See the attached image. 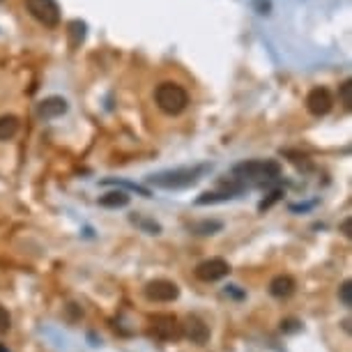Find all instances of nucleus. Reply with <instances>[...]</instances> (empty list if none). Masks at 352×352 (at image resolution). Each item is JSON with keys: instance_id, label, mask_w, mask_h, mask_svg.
<instances>
[{"instance_id": "nucleus-1", "label": "nucleus", "mask_w": 352, "mask_h": 352, "mask_svg": "<svg viewBox=\"0 0 352 352\" xmlns=\"http://www.w3.org/2000/svg\"><path fill=\"white\" fill-rule=\"evenodd\" d=\"M281 177V164L274 159H249L232 168V180L235 182H251V184H267Z\"/></svg>"}, {"instance_id": "nucleus-2", "label": "nucleus", "mask_w": 352, "mask_h": 352, "mask_svg": "<svg viewBox=\"0 0 352 352\" xmlns=\"http://www.w3.org/2000/svg\"><path fill=\"white\" fill-rule=\"evenodd\" d=\"M208 170H210V166H205V164L184 166V168H173V170L157 173V175H150L148 182L152 187H159V189H187L201 180Z\"/></svg>"}, {"instance_id": "nucleus-3", "label": "nucleus", "mask_w": 352, "mask_h": 352, "mask_svg": "<svg viewBox=\"0 0 352 352\" xmlns=\"http://www.w3.org/2000/svg\"><path fill=\"white\" fill-rule=\"evenodd\" d=\"M155 104L166 116H180L189 106V92L175 81H162L155 88Z\"/></svg>"}, {"instance_id": "nucleus-4", "label": "nucleus", "mask_w": 352, "mask_h": 352, "mask_svg": "<svg viewBox=\"0 0 352 352\" xmlns=\"http://www.w3.org/2000/svg\"><path fill=\"white\" fill-rule=\"evenodd\" d=\"M28 14L42 23L44 28H58L60 25V5L56 0H23Z\"/></svg>"}, {"instance_id": "nucleus-5", "label": "nucleus", "mask_w": 352, "mask_h": 352, "mask_svg": "<svg viewBox=\"0 0 352 352\" xmlns=\"http://www.w3.org/2000/svg\"><path fill=\"white\" fill-rule=\"evenodd\" d=\"M145 297L150 302H173L180 297V288L168 278H155V281L145 285Z\"/></svg>"}, {"instance_id": "nucleus-6", "label": "nucleus", "mask_w": 352, "mask_h": 352, "mask_svg": "<svg viewBox=\"0 0 352 352\" xmlns=\"http://www.w3.org/2000/svg\"><path fill=\"white\" fill-rule=\"evenodd\" d=\"M228 274H230V265L223 258H208V261L196 265V278H201L205 283H214Z\"/></svg>"}, {"instance_id": "nucleus-7", "label": "nucleus", "mask_w": 352, "mask_h": 352, "mask_svg": "<svg viewBox=\"0 0 352 352\" xmlns=\"http://www.w3.org/2000/svg\"><path fill=\"white\" fill-rule=\"evenodd\" d=\"M331 106H334V97H331V92L327 88H314L307 95V111L311 116H316V118L327 116L331 111Z\"/></svg>"}, {"instance_id": "nucleus-8", "label": "nucleus", "mask_w": 352, "mask_h": 352, "mask_svg": "<svg viewBox=\"0 0 352 352\" xmlns=\"http://www.w3.org/2000/svg\"><path fill=\"white\" fill-rule=\"evenodd\" d=\"M152 322V331L159 338H173L180 334V324H177V318L170 314H157L150 318Z\"/></svg>"}, {"instance_id": "nucleus-9", "label": "nucleus", "mask_w": 352, "mask_h": 352, "mask_svg": "<svg viewBox=\"0 0 352 352\" xmlns=\"http://www.w3.org/2000/svg\"><path fill=\"white\" fill-rule=\"evenodd\" d=\"M182 331H184V336H187L191 343L203 345V343L210 341V327L198 316H189L187 320H184V324H182Z\"/></svg>"}, {"instance_id": "nucleus-10", "label": "nucleus", "mask_w": 352, "mask_h": 352, "mask_svg": "<svg viewBox=\"0 0 352 352\" xmlns=\"http://www.w3.org/2000/svg\"><path fill=\"white\" fill-rule=\"evenodd\" d=\"M67 102H65L63 97H46V99H42L39 102V106H37V116L42 118V120H56V118H60V116H65L67 113Z\"/></svg>"}, {"instance_id": "nucleus-11", "label": "nucleus", "mask_w": 352, "mask_h": 352, "mask_svg": "<svg viewBox=\"0 0 352 352\" xmlns=\"http://www.w3.org/2000/svg\"><path fill=\"white\" fill-rule=\"evenodd\" d=\"M242 184H235V180L230 182V187L226 189H219V191H205L196 198V205H212V203H223V201H230V198H237L242 194Z\"/></svg>"}, {"instance_id": "nucleus-12", "label": "nucleus", "mask_w": 352, "mask_h": 352, "mask_svg": "<svg viewBox=\"0 0 352 352\" xmlns=\"http://www.w3.org/2000/svg\"><path fill=\"white\" fill-rule=\"evenodd\" d=\"M295 288H297V283L290 274H278L270 281V295L276 297V300H285V297H290L292 292H295Z\"/></svg>"}, {"instance_id": "nucleus-13", "label": "nucleus", "mask_w": 352, "mask_h": 352, "mask_svg": "<svg viewBox=\"0 0 352 352\" xmlns=\"http://www.w3.org/2000/svg\"><path fill=\"white\" fill-rule=\"evenodd\" d=\"M99 205L102 208H111V210H118V208H127L129 205V194L127 191H109V194H104L102 198H99Z\"/></svg>"}, {"instance_id": "nucleus-14", "label": "nucleus", "mask_w": 352, "mask_h": 352, "mask_svg": "<svg viewBox=\"0 0 352 352\" xmlns=\"http://www.w3.org/2000/svg\"><path fill=\"white\" fill-rule=\"evenodd\" d=\"M19 131V118L16 116H0V141H10Z\"/></svg>"}, {"instance_id": "nucleus-15", "label": "nucleus", "mask_w": 352, "mask_h": 352, "mask_svg": "<svg viewBox=\"0 0 352 352\" xmlns=\"http://www.w3.org/2000/svg\"><path fill=\"white\" fill-rule=\"evenodd\" d=\"M85 30H88V25H85V21H78V19H76V21H72V23L67 25V32H69V44L74 46V49H76V46L81 44L83 39H85Z\"/></svg>"}, {"instance_id": "nucleus-16", "label": "nucleus", "mask_w": 352, "mask_h": 352, "mask_svg": "<svg viewBox=\"0 0 352 352\" xmlns=\"http://www.w3.org/2000/svg\"><path fill=\"white\" fill-rule=\"evenodd\" d=\"M223 228L221 221H214V219H205V221H198L191 226V230L196 232V235H214V232H219Z\"/></svg>"}, {"instance_id": "nucleus-17", "label": "nucleus", "mask_w": 352, "mask_h": 352, "mask_svg": "<svg viewBox=\"0 0 352 352\" xmlns=\"http://www.w3.org/2000/svg\"><path fill=\"white\" fill-rule=\"evenodd\" d=\"M131 221L138 223L145 232H150V235H159V232H162V226L155 223V221H148V219H143V217H138V214L131 217Z\"/></svg>"}, {"instance_id": "nucleus-18", "label": "nucleus", "mask_w": 352, "mask_h": 352, "mask_svg": "<svg viewBox=\"0 0 352 352\" xmlns=\"http://www.w3.org/2000/svg\"><path fill=\"white\" fill-rule=\"evenodd\" d=\"M338 295H341V302L345 307H352V283L350 281H343L341 288H338Z\"/></svg>"}, {"instance_id": "nucleus-19", "label": "nucleus", "mask_w": 352, "mask_h": 352, "mask_svg": "<svg viewBox=\"0 0 352 352\" xmlns=\"http://www.w3.org/2000/svg\"><path fill=\"white\" fill-rule=\"evenodd\" d=\"M10 327H12V316H10V311L0 304V334H3V331H8Z\"/></svg>"}, {"instance_id": "nucleus-20", "label": "nucleus", "mask_w": 352, "mask_h": 352, "mask_svg": "<svg viewBox=\"0 0 352 352\" xmlns=\"http://www.w3.org/2000/svg\"><path fill=\"white\" fill-rule=\"evenodd\" d=\"M278 198H281V191H272V194H270V198H267V201H263L261 205H258V210H261V212H265V210H270L272 208V205H274L276 201H278Z\"/></svg>"}, {"instance_id": "nucleus-21", "label": "nucleus", "mask_w": 352, "mask_h": 352, "mask_svg": "<svg viewBox=\"0 0 352 352\" xmlns=\"http://www.w3.org/2000/svg\"><path fill=\"white\" fill-rule=\"evenodd\" d=\"M350 90H352V83L350 81H345L341 85V99H343V104H345V109H350V104H352V97H350Z\"/></svg>"}, {"instance_id": "nucleus-22", "label": "nucleus", "mask_w": 352, "mask_h": 352, "mask_svg": "<svg viewBox=\"0 0 352 352\" xmlns=\"http://www.w3.org/2000/svg\"><path fill=\"white\" fill-rule=\"evenodd\" d=\"M254 5H256L258 10H261V14H270V8H272L270 0H256Z\"/></svg>"}, {"instance_id": "nucleus-23", "label": "nucleus", "mask_w": 352, "mask_h": 352, "mask_svg": "<svg viewBox=\"0 0 352 352\" xmlns=\"http://www.w3.org/2000/svg\"><path fill=\"white\" fill-rule=\"evenodd\" d=\"M281 329L295 331V329H300V322H297V320H285V322H281Z\"/></svg>"}, {"instance_id": "nucleus-24", "label": "nucleus", "mask_w": 352, "mask_h": 352, "mask_svg": "<svg viewBox=\"0 0 352 352\" xmlns=\"http://www.w3.org/2000/svg\"><path fill=\"white\" fill-rule=\"evenodd\" d=\"M341 230L345 237H352V219H345V221L341 223Z\"/></svg>"}, {"instance_id": "nucleus-25", "label": "nucleus", "mask_w": 352, "mask_h": 352, "mask_svg": "<svg viewBox=\"0 0 352 352\" xmlns=\"http://www.w3.org/2000/svg\"><path fill=\"white\" fill-rule=\"evenodd\" d=\"M0 352H8V350H5V348H3V345H0Z\"/></svg>"}]
</instances>
